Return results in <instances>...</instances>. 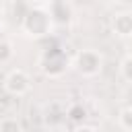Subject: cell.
<instances>
[{"mask_svg": "<svg viewBox=\"0 0 132 132\" xmlns=\"http://www.w3.org/2000/svg\"><path fill=\"white\" fill-rule=\"evenodd\" d=\"M70 66L85 78H93L97 76L101 70H103V56L93 50V47H87V50H80L72 60H70Z\"/></svg>", "mask_w": 132, "mask_h": 132, "instance_id": "3957f363", "label": "cell"}, {"mask_svg": "<svg viewBox=\"0 0 132 132\" xmlns=\"http://www.w3.org/2000/svg\"><path fill=\"white\" fill-rule=\"evenodd\" d=\"M39 70L47 76V78H60L62 74H66V70L70 68V58L66 56L64 50L60 47H52L45 50L39 56Z\"/></svg>", "mask_w": 132, "mask_h": 132, "instance_id": "7a4b0ae2", "label": "cell"}, {"mask_svg": "<svg viewBox=\"0 0 132 132\" xmlns=\"http://www.w3.org/2000/svg\"><path fill=\"white\" fill-rule=\"evenodd\" d=\"M47 12H50L54 25H68L70 19H72V8H70V4L66 0H54L50 4Z\"/></svg>", "mask_w": 132, "mask_h": 132, "instance_id": "5b68a950", "label": "cell"}, {"mask_svg": "<svg viewBox=\"0 0 132 132\" xmlns=\"http://www.w3.org/2000/svg\"><path fill=\"white\" fill-rule=\"evenodd\" d=\"M111 31L118 37H132V12H118L111 19Z\"/></svg>", "mask_w": 132, "mask_h": 132, "instance_id": "8992f818", "label": "cell"}, {"mask_svg": "<svg viewBox=\"0 0 132 132\" xmlns=\"http://www.w3.org/2000/svg\"><path fill=\"white\" fill-rule=\"evenodd\" d=\"M12 56H14L12 43H10L8 39L0 37V64H8V62L12 60Z\"/></svg>", "mask_w": 132, "mask_h": 132, "instance_id": "52a82bcc", "label": "cell"}, {"mask_svg": "<svg viewBox=\"0 0 132 132\" xmlns=\"http://www.w3.org/2000/svg\"><path fill=\"white\" fill-rule=\"evenodd\" d=\"M120 72H122L124 80L132 85V54H128V56L122 60V64H120Z\"/></svg>", "mask_w": 132, "mask_h": 132, "instance_id": "8fae6325", "label": "cell"}, {"mask_svg": "<svg viewBox=\"0 0 132 132\" xmlns=\"http://www.w3.org/2000/svg\"><path fill=\"white\" fill-rule=\"evenodd\" d=\"M4 91L8 95L14 97H23L31 91V76L23 70V68H12L6 76H4Z\"/></svg>", "mask_w": 132, "mask_h": 132, "instance_id": "277c9868", "label": "cell"}, {"mask_svg": "<svg viewBox=\"0 0 132 132\" xmlns=\"http://www.w3.org/2000/svg\"><path fill=\"white\" fill-rule=\"evenodd\" d=\"M118 124H120V128L132 132V105L120 109V113H118Z\"/></svg>", "mask_w": 132, "mask_h": 132, "instance_id": "ba28073f", "label": "cell"}, {"mask_svg": "<svg viewBox=\"0 0 132 132\" xmlns=\"http://www.w3.org/2000/svg\"><path fill=\"white\" fill-rule=\"evenodd\" d=\"M23 126L16 118H4L0 120V132H19Z\"/></svg>", "mask_w": 132, "mask_h": 132, "instance_id": "30bf717a", "label": "cell"}, {"mask_svg": "<svg viewBox=\"0 0 132 132\" xmlns=\"http://www.w3.org/2000/svg\"><path fill=\"white\" fill-rule=\"evenodd\" d=\"M21 29L29 37L41 39V37H47L52 33L54 21H52V16H50V12L45 8H31V10L25 12L23 23H21Z\"/></svg>", "mask_w": 132, "mask_h": 132, "instance_id": "6da1fadb", "label": "cell"}, {"mask_svg": "<svg viewBox=\"0 0 132 132\" xmlns=\"http://www.w3.org/2000/svg\"><path fill=\"white\" fill-rule=\"evenodd\" d=\"M105 2H116V0H105Z\"/></svg>", "mask_w": 132, "mask_h": 132, "instance_id": "7c38bea8", "label": "cell"}, {"mask_svg": "<svg viewBox=\"0 0 132 132\" xmlns=\"http://www.w3.org/2000/svg\"><path fill=\"white\" fill-rule=\"evenodd\" d=\"M68 118H70L72 122H82V120L87 118V109L82 107V103H72V105L68 107Z\"/></svg>", "mask_w": 132, "mask_h": 132, "instance_id": "9c48e42d", "label": "cell"}]
</instances>
